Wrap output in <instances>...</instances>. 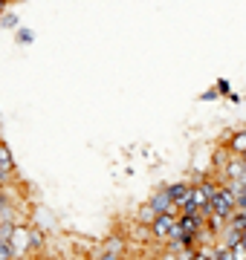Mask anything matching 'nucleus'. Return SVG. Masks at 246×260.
I'll return each mask as SVG.
<instances>
[{
    "label": "nucleus",
    "mask_w": 246,
    "mask_h": 260,
    "mask_svg": "<svg viewBox=\"0 0 246 260\" xmlns=\"http://www.w3.org/2000/svg\"><path fill=\"white\" fill-rule=\"evenodd\" d=\"M218 194V188L211 185H200V188H191V200H189V211L191 214H200V217H206L208 208H211V200Z\"/></svg>",
    "instance_id": "1"
},
{
    "label": "nucleus",
    "mask_w": 246,
    "mask_h": 260,
    "mask_svg": "<svg viewBox=\"0 0 246 260\" xmlns=\"http://www.w3.org/2000/svg\"><path fill=\"white\" fill-rule=\"evenodd\" d=\"M177 220H174V214H168V211H162L157 220H153V234L157 237H171L174 234V229H177Z\"/></svg>",
    "instance_id": "2"
},
{
    "label": "nucleus",
    "mask_w": 246,
    "mask_h": 260,
    "mask_svg": "<svg viewBox=\"0 0 246 260\" xmlns=\"http://www.w3.org/2000/svg\"><path fill=\"white\" fill-rule=\"evenodd\" d=\"M232 205H235V191H218L214 200H211V208H214V214H220V217L232 214Z\"/></svg>",
    "instance_id": "3"
},
{
    "label": "nucleus",
    "mask_w": 246,
    "mask_h": 260,
    "mask_svg": "<svg viewBox=\"0 0 246 260\" xmlns=\"http://www.w3.org/2000/svg\"><path fill=\"white\" fill-rule=\"evenodd\" d=\"M29 234L32 232H26V229H15V232H12V249L15 251H26L29 246H32V237H29Z\"/></svg>",
    "instance_id": "4"
},
{
    "label": "nucleus",
    "mask_w": 246,
    "mask_h": 260,
    "mask_svg": "<svg viewBox=\"0 0 246 260\" xmlns=\"http://www.w3.org/2000/svg\"><path fill=\"white\" fill-rule=\"evenodd\" d=\"M9 174H12V153L6 145H0V177L6 179Z\"/></svg>",
    "instance_id": "5"
},
{
    "label": "nucleus",
    "mask_w": 246,
    "mask_h": 260,
    "mask_svg": "<svg viewBox=\"0 0 246 260\" xmlns=\"http://www.w3.org/2000/svg\"><path fill=\"white\" fill-rule=\"evenodd\" d=\"M151 203H153V208H157V211L162 214V211H168L171 205H174V197H171V191H162V194L153 197Z\"/></svg>",
    "instance_id": "6"
},
{
    "label": "nucleus",
    "mask_w": 246,
    "mask_h": 260,
    "mask_svg": "<svg viewBox=\"0 0 246 260\" xmlns=\"http://www.w3.org/2000/svg\"><path fill=\"white\" fill-rule=\"evenodd\" d=\"M168 191H171V197H174V203L189 205V200H191V188H186V185H174V188H168Z\"/></svg>",
    "instance_id": "7"
},
{
    "label": "nucleus",
    "mask_w": 246,
    "mask_h": 260,
    "mask_svg": "<svg viewBox=\"0 0 246 260\" xmlns=\"http://www.w3.org/2000/svg\"><path fill=\"white\" fill-rule=\"evenodd\" d=\"M180 225L186 229V234H194V232L200 229V214H191V211H189V214L180 220Z\"/></svg>",
    "instance_id": "8"
},
{
    "label": "nucleus",
    "mask_w": 246,
    "mask_h": 260,
    "mask_svg": "<svg viewBox=\"0 0 246 260\" xmlns=\"http://www.w3.org/2000/svg\"><path fill=\"white\" fill-rule=\"evenodd\" d=\"M157 214H160V211L153 208V203H148V205L142 208V211H139V220H142V223H151V225H153V220H157Z\"/></svg>",
    "instance_id": "9"
},
{
    "label": "nucleus",
    "mask_w": 246,
    "mask_h": 260,
    "mask_svg": "<svg viewBox=\"0 0 246 260\" xmlns=\"http://www.w3.org/2000/svg\"><path fill=\"white\" fill-rule=\"evenodd\" d=\"M232 257H235V260H246V243L243 240L232 243Z\"/></svg>",
    "instance_id": "10"
},
{
    "label": "nucleus",
    "mask_w": 246,
    "mask_h": 260,
    "mask_svg": "<svg viewBox=\"0 0 246 260\" xmlns=\"http://www.w3.org/2000/svg\"><path fill=\"white\" fill-rule=\"evenodd\" d=\"M232 150H237V153H246V133H237L235 139H232Z\"/></svg>",
    "instance_id": "11"
},
{
    "label": "nucleus",
    "mask_w": 246,
    "mask_h": 260,
    "mask_svg": "<svg viewBox=\"0 0 246 260\" xmlns=\"http://www.w3.org/2000/svg\"><path fill=\"white\" fill-rule=\"evenodd\" d=\"M12 232H15V225H12V223H3V225H0V240L9 243V240H12Z\"/></svg>",
    "instance_id": "12"
},
{
    "label": "nucleus",
    "mask_w": 246,
    "mask_h": 260,
    "mask_svg": "<svg viewBox=\"0 0 246 260\" xmlns=\"http://www.w3.org/2000/svg\"><path fill=\"white\" fill-rule=\"evenodd\" d=\"M3 23H6V26H18V15H6Z\"/></svg>",
    "instance_id": "13"
},
{
    "label": "nucleus",
    "mask_w": 246,
    "mask_h": 260,
    "mask_svg": "<svg viewBox=\"0 0 246 260\" xmlns=\"http://www.w3.org/2000/svg\"><path fill=\"white\" fill-rule=\"evenodd\" d=\"M243 243H246V229H243Z\"/></svg>",
    "instance_id": "14"
},
{
    "label": "nucleus",
    "mask_w": 246,
    "mask_h": 260,
    "mask_svg": "<svg viewBox=\"0 0 246 260\" xmlns=\"http://www.w3.org/2000/svg\"><path fill=\"white\" fill-rule=\"evenodd\" d=\"M0 12H3V0H0Z\"/></svg>",
    "instance_id": "15"
}]
</instances>
